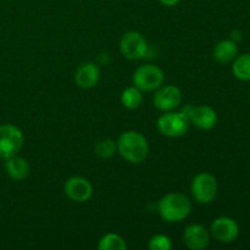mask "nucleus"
<instances>
[{"instance_id":"20e7f679","label":"nucleus","mask_w":250,"mask_h":250,"mask_svg":"<svg viewBox=\"0 0 250 250\" xmlns=\"http://www.w3.org/2000/svg\"><path fill=\"white\" fill-rule=\"evenodd\" d=\"M23 133L14 125L0 126V158L7 159L17 155L23 146Z\"/></svg>"},{"instance_id":"a211bd4d","label":"nucleus","mask_w":250,"mask_h":250,"mask_svg":"<svg viewBox=\"0 0 250 250\" xmlns=\"http://www.w3.org/2000/svg\"><path fill=\"white\" fill-rule=\"evenodd\" d=\"M99 250H126L127 243L121 236L116 233H107L103 237L98 244Z\"/></svg>"},{"instance_id":"7ed1b4c3","label":"nucleus","mask_w":250,"mask_h":250,"mask_svg":"<svg viewBox=\"0 0 250 250\" xmlns=\"http://www.w3.org/2000/svg\"><path fill=\"white\" fill-rule=\"evenodd\" d=\"M190 190H192L193 197L198 203L210 204L211 202H214L217 192H219L216 177L208 172L199 173L193 178Z\"/></svg>"},{"instance_id":"4468645a","label":"nucleus","mask_w":250,"mask_h":250,"mask_svg":"<svg viewBox=\"0 0 250 250\" xmlns=\"http://www.w3.org/2000/svg\"><path fill=\"white\" fill-rule=\"evenodd\" d=\"M5 171L10 178L15 181H22L27 178L31 172V166L26 159L14 155L5 159Z\"/></svg>"},{"instance_id":"1a4fd4ad","label":"nucleus","mask_w":250,"mask_h":250,"mask_svg":"<svg viewBox=\"0 0 250 250\" xmlns=\"http://www.w3.org/2000/svg\"><path fill=\"white\" fill-rule=\"evenodd\" d=\"M182 100V93L175 85H164L159 87L154 94V106L158 110L167 112L177 107Z\"/></svg>"},{"instance_id":"f3484780","label":"nucleus","mask_w":250,"mask_h":250,"mask_svg":"<svg viewBox=\"0 0 250 250\" xmlns=\"http://www.w3.org/2000/svg\"><path fill=\"white\" fill-rule=\"evenodd\" d=\"M121 103L125 107L129 110L138 109L143 103V94L142 90L134 85V87H128L122 92Z\"/></svg>"},{"instance_id":"9b49d317","label":"nucleus","mask_w":250,"mask_h":250,"mask_svg":"<svg viewBox=\"0 0 250 250\" xmlns=\"http://www.w3.org/2000/svg\"><path fill=\"white\" fill-rule=\"evenodd\" d=\"M188 119L190 124L194 125L195 127L200 129H211L216 126L217 124V114L212 107L208 105H202V106H190L188 111Z\"/></svg>"},{"instance_id":"6e6552de","label":"nucleus","mask_w":250,"mask_h":250,"mask_svg":"<svg viewBox=\"0 0 250 250\" xmlns=\"http://www.w3.org/2000/svg\"><path fill=\"white\" fill-rule=\"evenodd\" d=\"M211 233L216 241L221 243H231L239 236V226L231 217H217L211 224Z\"/></svg>"},{"instance_id":"f8f14e48","label":"nucleus","mask_w":250,"mask_h":250,"mask_svg":"<svg viewBox=\"0 0 250 250\" xmlns=\"http://www.w3.org/2000/svg\"><path fill=\"white\" fill-rule=\"evenodd\" d=\"M183 241H185L187 248L192 250H203L209 246V232L202 225H189L183 234Z\"/></svg>"},{"instance_id":"6ab92c4d","label":"nucleus","mask_w":250,"mask_h":250,"mask_svg":"<svg viewBox=\"0 0 250 250\" xmlns=\"http://www.w3.org/2000/svg\"><path fill=\"white\" fill-rule=\"evenodd\" d=\"M95 155L102 159H110L116 154L117 144L112 139H103L95 144Z\"/></svg>"},{"instance_id":"0eeeda50","label":"nucleus","mask_w":250,"mask_h":250,"mask_svg":"<svg viewBox=\"0 0 250 250\" xmlns=\"http://www.w3.org/2000/svg\"><path fill=\"white\" fill-rule=\"evenodd\" d=\"M120 50L125 58L129 60H139L148 54V43L143 34L129 31L122 36L120 41Z\"/></svg>"},{"instance_id":"423d86ee","label":"nucleus","mask_w":250,"mask_h":250,"mask_svg":"<svg viewBox=\"0 0 250 250\" xmlns=\"http://www.w3.org/2000/svg\"><path fill=\"white\" fill-rule=\"evenodd\" d=\"M132 80L134 85L142 92H151L163 85L165 77L158 66L143 65L134 71Z\"/></svg>"},{"instance_id":"4be33fe9","label":"nucleus","mask_w":250,"mask_h":250,"mask_svg":"<svg viewBox=\"0 0 250 250\" xmlns=\"http://www.w3.org/2000/svg\"><path fill=\"white\" fill-rule=\"evenodd\" d=\"M159 1H160L163 5H165V6L170 7V6H175V5H177L181 0H159Z\"/></svg>"},{"instance_id":"f257e3e1","label":"nucleus","mask_w":250,"mask_h":250,"mask_svg":"<svg viewBox=\"0 0 250 250\" xmlns=\"http://www.w3.org/2000/svg\"><path fill=\"white\" fill-rule=\"evenodd\" d=\"M120 155L132 164H141L149 154V146L144 136L136 131L124 132L116 142Z\"/></svg>"},{"instance_id":"39448f33","label":"nucleus","mask_w":250,"mask_h":250,"mask_svg":"<svg viewBox=\"0 0 250 250\" xmlns=\"http://www.w3.org/2000/svg\"><path fill=\"white\" fill-rule=\"evenodd\" d=\"M190 121L186 114L181 112L167 111L158 120V128L164 136L181 137L185 136L189 129Z\"/></svg>"},{"instance_id":"f03ea898","label":"nucleus","mask_w":250,"mask_h":250,"mask_svg":"<svg viewBox=\"0 0 250 250\" xmlns=\"http://www.w3.org/2000/svg\"><path fill=\"white\" fill-rule=\"evenodd\" d=\"M192 204L187 195L182 193H170L161 198L158 204L160 216L167 222H180L189 215Z\"/></svg>"},{"instance_id":"412c9836","label":"nucleus","mask_w":250,"mask_h":250,"mask_svg":"<svg viewBox=\"0 0 250 250\" xmlns=\"http://www.w3.org/2000/svg\"><path fill=\"white\" fill-rule=\"evenodd\" d=\"M231 39L233 42H236V43H239L243 39V34H242L241 31H233L231 33Z\"/></svg>"},{"instance_id":"ddd939ff","label":"nucleus","mask_w":250,"mask_h":250,"mask_svg":"<svg viewBox=\"0 0 250 250\" xmlns=\"http://www.w3.org/2000/svg\"><path fill=\"white\" fill-rule=\"evenodd\" d=\"M99 68L92 62L82 63L77 68L75 75L76 83H77L78 87L83 88V89H89V88L95 87L99 82Z\"/></svg>"},{"instance_id":"aec40b11","label":"nucleus","mask_w":250,"mask_h":250,"mask_svg":"<svg viewBox=\"0 0 250 250\" xmlns=\"http://www.w3.org/2000/svg\"><path fill=\"white\" fill-rule=\"evenodd\" d=\"M148 247L150 250H171L172 242L165 234H155L150 238Z\"/></svg>"},{"instance_id":"2eb2a0df","label":"nucleus","mask_w":250,"mask_h":250,"mask_svg":"<svg viewBox=\"0 0 250 250\" xmlns=\"http://www.w3.org/2000/svg\"><path fill=\"white\" fill-rule=\"evenodd\" d=\"M212 54L217 62L227 63L236 59L237 54H238V46H237L236 42H233L232 39H225L215 45Z\"/></svg>"},{"instance_id":"dca6fc26","label":"nucleus","mask_w":250,"mask_h":250,"mask_svg":"<svg viewBox=\"0 0 250 250\" xmlns=\"http://www.w3.org/2000/svg\"><path fill=\"white\" fill-rule=\"evenodd\" d=\"M232 72L239 81H250V53L236 56L232 65Z\"/></svg>"},{"instance_id":"9d476101","label":"nucleus","mask_w":250,"mask_h":250,"mask_svg":"<svg viewBox=\"0 0 250 250\" xmlns=\"http://www.w3.org/2000/svg\"><path fill=\"white\" fill-rule=\"evenodd\" d=\"M65 194L73 202L84 203L92 198L93 187L88 180L80 176H75L66 181Z\"/></svg>"}]
</instances>
